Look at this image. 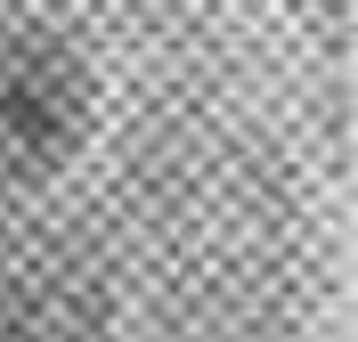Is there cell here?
<instances>
[{"instance_id": "1", "label": "cell", "mask_w": 358, "mask_h": 342, "mask_svg": "<svg viewBox=\"0 0 358 342\" xmlns=\"http://www.w3.org/2000/svg\"><path fill=\"white\" fill-rule=\"evenodd\" d=\"M82 122H90L82 57L49 33H0V155L24 171H49L73 155Z\"/></svg>"}]
</instances>
